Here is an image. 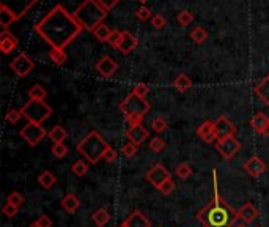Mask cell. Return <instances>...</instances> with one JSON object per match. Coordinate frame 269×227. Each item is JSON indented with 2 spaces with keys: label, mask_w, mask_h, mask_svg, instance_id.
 <instances>
[{
  "label": "cell",
  "mask_w": 269,
  "mask_h": 227,
  "mask_svg": "<svg viewBox=\"0 0 269 227\" xmlns=\"http://www.w3.org/2000/svg\"><path fill=\"white\" fill-rule=\"evenodd\" d=\"M82 30V26L74 15L60 4L54 7L35 26V32L50 48L63 51L80 35Z\"/></svg>",
  "instance_id": "6da1fadb"
},
{
  "label": "cell",
  "mask_w": 269,
  "mask_h": 227,
  "mask_svg": "<svg viewBox=\"0 0 269 227\" xmlns=\"http://www.w3.org/2000/svg\"><path fill=\"white\" fill-rule=\"evenodd\" d=\"M212 181H214V197L210 205L197 211L196 219L205 227H233L238 222L240 214L220 196L216 169H212Z\"/></svg>",
  "instance_id": "7a4b0ae2"
},
{
  "label": "cell",
  "mask_w": 269,
  "mask_h": 227,
  "mask_svg": "<svg viewBox=\"0 0 269 227\" xmlns=\"http://www.w3.org/2000/svg\"><path fill=\"white\" fill-rule=\"evenodd\" d=\"M72 15L84 30L93 32L100 24H102L107 16V10L101 7L98 0H84Z\"/></svg>",
  "instance_id": "3957f363"
},
{
  "label": "cell",
  "mask_w": 269,
  "mask_h": 227,
  "mask_svg": "<svg viewBox=\"0 0 269 227\" xmlns=\"http://www.w3.org/2000/svg\"><path fill=\"white\" fill-rule=\"evenodd\" d=\"M107 148H109V144H107V140L98 131H90L78 144V151L90 164L98 163L104 156Z\"/></svg>",
  "instance_id": "277c9868"
},
{
  "label": "cell",
  "mask_w": 269,
  "mask_h": 227,
  "mask_svg": "<svg viewBox=\"0 0 269 227\" xmlns=\"http://www.w3.org/2000/svg\"><path fill=\"white\" fill-rule=\"evenodd\" d=\"M150 107L152 106H150V103L145 98L132 92L120 103V111L123 112V115L126 117V122L131 126L142 123L145 115L150 112Z\"/></svg>",
  "instance_id": "5b68a950"
},
{
  "label": "cell",
  "mask_w": 269,
  "mask_h": 227,
  "mask_svg": "<svg viewBox=\"0 0 269 227\" xmlns=\"http://www.w3.org/2000/svg\"><path fill=\"white\" fill-rule=\"evenodd\" d=\"M20 112L32 123L42 125V122H46L52 114V107L46 104L44 101H35L30 100L27 101L22 107H20Z\"/></svg>",
  "instance_id": "8992f818"
},
{
  "label": "cell",
  "mask_w": 269,
  "mask_h": 227,
  "mask_svg": "<svg viewBox=\"0 0 269 227\" xmlns=\"http://www.w3.org/2000/svg\"><path fill=\"white\" fill-rule=\"evenodd\" d=\"M19 136L22 137L28 145H32V147H36V145L41 142V140L48 136V133H46V129L42 128L41 125L28 122L26 126L20 128Z\"/></svg>",
  "instance_id": "52a82bcc"
},
{
  "label": "cell",
  "mask_w": 269,
  "mask_h": 227,
  "mask_svg": "<svg viewBox=\"0 0 269 227\" xmlns=\"http://www.w3.org/2000/svg\"><path fill=\"white\" fill-rule=\"evenodd\" d=\"M216 150L220 153V156L224 159H232L238 151L241 150V142L234 136L232 137H224V139H218L216 142Z\"/></svg>",
  "instance_id": "ba28073f"
},
{
  "label": "cell",
  "mask_w": 269,
  "mask_h": 227,
  "mask_svg": "<svg viewBox=\"0 0 269 227\" xmlns=\"http://www.w3.org/2000/svg\"><path fill=\"white\" fill-rule=\"evenodd\" d=\"M10 68H12L13 73L19 76V78H26V76L35 68V63L27 54H19V56L10 63Z\"/></svg>",
  "instance_id": "9c48e42d"
},
{
  "label": "cell",
  "mask_w": 269,
  "mask_h": 227,
  "mask_svg": "<svg viewBox=\"0 0 269 227\" xmlns=\"http://www.w3.org/2000/svg\"><path fill=\"white\" fill-rule=\"evenodd\" d=\"M146 181L152 183V185L158 189L162 183H166L167 180H170V172L162 166V164H156L154 167H152L145 175Z\"/></svg>",
  "instance_id": "30bf717a"
},
{
  "label": "cell",
  "mask_w": 269,
  "mask_h": 227,
  "mask_svg": "<svg viewBox=\"0 0 269 227\" xmlns=\"http://www.w3.org/2000/svg\"><path fill=\"white\" fill-rule=\"evenodd\" d=\"M94 68L102 76V78H110V76H114L118 71V63L112 57L104 56V57H101L98 62H96Z\"/></svg>",
  "instance_id": "8fae6325"
},
{
  "label": "cell",
  "mask_w": 269,
  "mask_h": 227,
  "mask_svg": "<svg viewBox=\"0 0 269 227\" xmlns=\"http://www.w3.org/2000/svg\"><path fill=\"white\" fill-rule=\"evenodd\" d=\"M197 136L203 140V142L206 144H212L214 140L218 139L216 136V125H214V122L211 120H205L200 126H197Z\"/></svg>",
  "instance_id": "7c38bea8"
},
{
  "label": "cell",
  "mask_w": 269,
  "mask_h": 227,
  "mask_svg": "<svg viewBox=\"0 0 269 227\" xmlns=\"http://www.w3.org/2000/svg\"><path fill=\"white\" fill-rule=\"evenodd\" d=\"M214 125H216V136L218 139H224V137H232L234 136L236 133V126L228 120L227 117H219L216 122H214Z\"/></svg>",
  "instance_id": "4fadbf2b"
},
{
  "label": "cell",
  "mask_w": 269,
  "mask_h": 227,
  "mask_svg": "<svg viewBox=\"0 0 269 227\" xmlns=\"http://www.w3.org/2000/svg\"><path fill=\"white\" fill-rule=\"evenodd\" d=\"M36 2H40V0H0V4L8 5L13 12L18 13L19 18H22Z\"/></svg>",
  "instance_id": "5bb4252c"
},
{
  "label": "cell",
  "mask_w": 269,
  "mask_h": 227,
  "mask_svg": "<svg viewBox=\"0 0 269 227\" xmlns=\"http://www.w3.org/2000/svg\"><path fill=\"white\" fill-rule=\"evenodd\" d=\"M250 126L255 133L269 137V117L263 112H256L250 118Z\"/></svg>",
  "instance_id": "9a60e30c"
},
{
  "label": "cell",
  "mask_w": 269,
  "mask_h": 227,
  "mask_svg": "<svg viewBox=\"0 0 269 227\" xmlns=\"http://www.w3.org/2000/svg\"><path fill=\"white\" fill-rule=\"evenodd\" d=\"M150 133H148V129L140 123V125H134L128 129V133H126V137L129 139V142H132L136 145H140L145 139H148Z\"/></svg>",
  "instance_id": "2e32d148"
},
{
  "label": "cell",
  "mask_w": 269,
  "mask_h": 227,
  "mask_svg": "<svg viewBox=\"0 0 269 227\" xmlns=\"http://www.w3.org/2000/svg\"><path fill=\"white\" fill-rule=\"evenodd\" d=\"M137 38L136 35H132L129 30H123V37H122V41L120 45H118V51H120L122 54H124V56H128V54H131L136 48H137Z\"/></svg>",
  "instance_id": "e0dca14e"
},
{
  "label": "cell",
  "mask_w": 269,
  "mask_h": 227,
  "mask_svg": "<svg viewBox=\"0 0 269 227\" xmlns=\"http://www.w3.org/2000/svg\"><path fill=\"white\" fill-rule=\"evenodd\" d=\"M244 170H246L249 175H252V177H258V175H262L263 172L266 170V164H264V161L260 159L258 156H252L250 159L246 161Z\"/></svg>",
  "instance_id": "ac0fdd59"
},
{
  "label": "cell",
  "mask_w": 269,
  "mask_h": 227,
  "mask_svg": "<svg viewBox=\"0 0 269 227\" xmlns=\"http://www.w3.org/2000/svg\"><path fill=\"white\" fill-rule=\"evenodd\" d=\"M18 19H19V16L16 12H13L8 5L0 4V26H2L4 30H8V27L13 23H16Z\"/></svg>",
  "instance_id": "d6986e66"
},
{
  "label": "cell",
  "mask_w": 269,
  "mask_h": 227,
  "mask_svg": "<svg viewBox=\"0 0 269 227\" xmlns=\"http://www.w3.org/2000/svg\"><path fill=\"white\" fill-rule=\"evenodd\" d=\"M19 46L18 38L12 34V32L4 30L2 35H0V51L4 54H10L12 51H14Z\"/></svg>",
  "instance_id": "ffe728a7"
},
{
  "label": "cell",
  "mask_w": 269,
  "mask_h": 227,
  "mask_svg": "<svg viewBox=\"0 0 269 227\" xmlns=\"http://www.w3.org/2000/svg\"><path fill=\"white\" fill-rule=\"evenodd\" d=\"M128 227H152V221H150L142 211H134L123 221Z\"/></svg>",
  "instance_id": "44dd1931"
},
{
  "label": "cell",
  "mask_w": 269,
  "mask_h": 227,
  "mask_svg": "<svg viewBox=\"0 0 269 227\" xmlns=\"http://www.w3.org/2000/svg\"><path fill=\"white\" fill-rule=\"evenodd\" d=\"M238 214H240V219H242L244 222H254L258 218V208L252 202H247L240 208Z\"/></svg>",
  "instance_id": "7402d4cb"
},
{
  "label": "cell",
  "mask_w": 269,
  "mask_h": 227,
  "mask_svg": "<svg viewBox=\"0 0 269 227\" xmlns=\"http://www.w3.org/2000/svg\"><path fill=\"white\" fill-rule=\"evenodd\" d=\"M254 90L258 95V98H260L266 106H269V74H266L264 78L255 85Z\"/></svg>",
  "instance_id": "603a6c76"
},
{
  "label": "cell",
  "mask_w": 269,
  "mask_h": 227,
  "mask_svg": "<svg viewBox=\"0 0 269 227\" xmlns=\"http://www.w3.org/2000/svg\"><path fill=\"white\" fill-rule=\"evenodd\" d=\"M48 136H49V139L52 140L54 144H62V142H64V139L68 137V133H66V129H64L63 126L56 125L48 133Z\"/></svg>",
  "instance_id": "cb8c5ba5"
},
{
  "label": "cell",
  "mask_w": 269,
  "mask_h": 227,
  "mask_svg": "<svg viewBox=\"0 0 269 227\" xmlns=\"http://www.w3.org/2000/svg\"><path fill=\"white\" fill-rule=\"evenodd\" d=\"M190 38H192L194 43H197V45H203V43L208 41L210 35H208L206 29H203L202 26H197L190 30Z\"/></svg>",
  "instance_id": "d4e9b609"
},
{
  "label": "cell",
  "mask_w": 269,
  "mask_h": 227,
  "mask_svg": "<svg viewBox=\"0 0 269 227\" xmlns=\"http://www.w3.org/2000/svg\"><path fill=\"white\" fill-rule=\"evenodd\" d=\"M38 183H40V185L44 188V189H50V188L57 183V177L54 175L50 170H44V172H41V174H40Z\"/></svg>",
  "instance_id": "484cf974"
},
{
  "label": "cell",
  "mask_w": 269,
  "mask_h": 227,
  "mask_svg": "<svg viewBox=\"0 0 269 227\" xmlns=\"http://www.w3.org/2000/svg\"><path fill=\"white\" fill-rule=\"evenodd\" d=\"M62 207L66 210L68 213H74L79 207H80V202L79 199L74 196V194H68V196H64L63 200H62Z\"/></svg>",
  "instance_id": "4316f807"
},
{
  "label": "cell",
  "mask_w": 269,
  "mask_h": 227,
  "mask_svg": "<svg viewBox=\"0 0 269 227\" xmlns=\"http://www.w3.org/2000/svg\"><path fill=\"white\" fill-rule=\"evenodd\" d=\"M92 219H93V222L98 227H104L107 222L110 221V214H109V211H107L106 208H98L92 214Z\"/></svg>",
  "instance_id": "83f0119b"
},
{
  "label": "cell",
  "mask_w": 269,
  "mask_h": 227,
  "mask_svg": "<svg viewBox=\"0 0 269 227\" xmlns=\"http://www.w3.org/2000/svg\"><path fill=\"white\" fill-rule=\"evenodd\" d=\"M174 87L178 90V92H186V90H189L190 87H192V81H190V78L188 74H180L178 78L174 81Z\"/></svg>",
  "instance_id": "f1b7e54d"
},
{
  "label": "cell",
  "mask_w": 269,
  "mask_h": 227,
  "mask_svg": "<svg viewBox=\"0 0 269 227\" xmlns=\"http://www.w3.org/2000/svg\"><path fill=\"white\" fill-rule=\"evenodd\" d=\"M49 59H50L54 63H56V65H58V67L64 65V63H66V60H68L64 51H63V49H56V48H50V51H49Z\"/></svg>",
  "instance_id": "f546056e"
},
{
  "label": "cell",
  "mask_w": 269,
  "mask_h": 227,
  "mask_svg": "<svg viewBox=\"0 0 269 227\" xmlns=\"http://www.w3.org/2000/svg\"><path fill=\"white\" fill-rule=\"evenodd\" d=\"M48 96L46 89L42 85H34L30 90H28V98L30 100H35V101H44Z\"/></svg>",
  "instance_id": "4dcf8cb0"
},
{
  "label": "cell",
  "mask_w": 269,
  "mask_h": 227,
  "mask_svg": "<svg viewBox=\"0 0 269 227\" xmlns=\"http://www.w3.org/2000/svg\"><path fill=\"white\" fill-rule=\"evenodd\" d=\"M92 34L94 35V38L96 40H100V41H109V37H110V34H112V30L107 27L106 24H100L98 27H96Z\"/></svg>",
  "instance_id": "1f68e13d"
},
{
  "label": "cell",
  "mask_w": 269,
  "mask_h": 227,
  "mask_svg": "<svg viewBox=\"0 0 269 227\" xmlns=\"http://www.w3.org/2000/svg\"><path fill=\"white\" fill-rule=\"evenodd\" d=\"M71 172L76 177H84L88 172V161H84V159L76 161V163L71 166Z\"/></svg>",
  "instance_id": "d6a6232c"
},
{
  "label": "cell",
  "mask_w": 269,
  "mask_h": 227,
  "mask_svg": "<svg viewBox=\"0 0 269 227\" xmlns=\"http://www.w3.org/2000/svg\"><path fill=\"white\" fill-rule=\"evenodd\" d=\"M166 145H167L166 140L162 137H159V136L152 137V140H150V150H152L153 153H160V151H164Z\"/></svg>",
  "instance_id": "836d02e7"
},
{
  "label": "cell",
  "mask_w": 269,
  "mask_h": 227,
  "mask_svg": "<svg viewBox=\"0 0 269 227\" xmlns=\"http://www.w3.org/2000/svg\"><path fill=\"white\" fill-rule=\"evenodd\" d=\"M176 21H178V24H180L181 27H188V26L192 23V21H194V15L189 12V10H182V12L178 13Z\"/></svg>",
  "instance_id": "e575fe53"
},
{
  "label": "cell",
  "mask_w": 269,
  "mask_h": 227,
  "mask_svg": "<svg viewBox=\"0 0 269 227\" xmlns=\"http://www.w3.org/2000/svg\"><path fill=\"white\" fill-rule=\"evenodd\" d=\"M176 175H178L180 178H182V180L189 178V177L192 175V167H190L188 163L178 164V167H176Z\"/></svg>",
  "instance_id": "d590c367"
},
{
  "label": "cell",
  "mask_w": 269,
  "mask_h": 227,
  "mask_svg": "<svg viewBox=\"0 0 269 227\" xmlns=\"http://www.w3.org/2000/svg\"><path fill=\"white\" fill-rule=\"evenodd\" d=\"M136 18L138 21H148V19H152V12H150V8L142 5V7H138L136 12H134Z\"/></svg>",
  "instance_id": "8d00e7d4"
},
{
  "label": "cell",
  "mask_w": 269,
  "mask_h": 227,
  "mask_svg": "<svg viewBox=\"0 0 269 227\" xmlns=\"http://www.w3.org/2000/svg\"><path fill=\"white\" fill-rule=\"evenodd\" d=\"M68 147L66 145H64L63 142L62 144H54L52 145V153H54V156H56V158H64V156H66L68 155Z\"/></svg>",
  "instance_id": "74e56055"
},
{
  "label": "cell",
  "mask_w": 269,
  "mask_h": 227,
  "mask_svg": "<svg viewBox=\"0 0 269 227\" xmlns=\"http://www.w3.org/2000/svg\"><path fill=\"white\" fill-rule=\"evenodd\" d=\"M6 202L8 203H12V205H14V207H20V205L24 203V197H22V194H19V192H10L8 194V197H6Z\"/></svg>",
  "instance_id": "f35d334b"
},
{
  "label": "cell",
  "mask_w": 269,
  "mask_h": 227,
  "mask_svg": "<svg viewBox=\"0 0 269 227\" xmlns=\"http://www.w3.org/2000/svg\"><path fill=\"white\" fill-rule=\"evenodd\" d=\"M137 147H138V145H136V144H132V142H126V144L122 147V155H123L124 158H132V156L137 153Z\"/></svg>",
  "instance_id": "ab89813d"
},
{
  "label": "cell",
  "mask_w": 269,
  "mask_h": 227,
  "mask_svg": "<svg viewBox=\"0 0 269 227\" xmlns=\"http://www.w3.org/2000/svg\"><path fill=\"white\" fill-rule=\"evenodd\" d=\"M122 37H123V30H112V34H110V37H109V45L112 46V48H118V45H120V41H122Z\"/></svg>",
  "instance_id": "60d3db41"
},
{
  "label": "cell",
  "mask_w": 269,
  "mask_h": 227,
  "mask_svg": "<svg viewBox=\"0 0 269 227\" xmlns=\"http://www.w3.org/2000/svg\"><path fill=\"white\" fill-rule=\"evenodd\" d=\"M152 126H153V129L156 133H164L167 129V122L164 120L162 117H156L153 120V123H152Z\"/></svg>",
  "instance_id": "b9f144b4"
},
{
  "label": "cell",
  "mask_w": 269,
  "mask_h": 227,
  "mask_svg": "<svg viewBox=\"0 0 269 227\" xmlns=\"http://www.w3.org/2000/svg\"><path fill=\"white\" fill-rule=\"evenodd\" d=\"M22 117L24 115H22V112H20V109H12V111H8L5 118H6V122H10V123H18Z\"/></svg>",
  "instance_id": "7bdbcfd3"
},
{
  "label": "cell",
  "mask_w": 269,
  "mask_h": 227,
  "mask_svg": "<svg viewBox=\"0 0 269 227\" xmlns=\"http://www.w3.org/2000/svg\"><path fill=\"white\" fill-rule=\"evenodd\" d=\"M152 26L154 27V29H164L166 26H167V19L162 16V15H154L153 18H152Z\"/></svg>",
  "instance_id": "ee69618b"
},
{
  "label": "cell",
  "mask_w": 269,
  "mask_h": 227,
  "mask_svg": "<svg viewBox=\"0 0 269 227\" xmlns=\"http://www.w3.org/2000/svg\"><path fill=\"white\" fill-rule=\"evenodd\" d=\"M160 192L164 194V196H168V194H172L174 192V189H175V183H174V180H167L166 183H162V185H160L159 188H158Z\"/></svg>",
  "instance_id": "f6af8a7d"
},
{
  "label": "cell",
  "mask_w": 269,
  "mask_h": 227,
  "mask_svg": "<svg viewBox=\"0 0 269 227\" xmlns=\"http://www.w3.org/2000/svg\"><path fill=\"white\" fill-rule=\"evenodd\" d=\"M18 211H19V208L14 207V205H12V203H8V202L4 205V208H2V213L6 216V218H14V216L18 214Z\"/></svg>",
  "instance_id": "bcb514c9"
},
{
  "label": "cell",
  "mask_w": 269,
  "mask_h": 227,
  "mask_svg": "<svg viewBox=\"0 0 269 227\" xmlns=\"http://www.w3.org/2000/svg\"><path fill=\"white\" fill-rule=\"evenodd\" d=\"M116 156H118V151H116L114 147H110V145H109V148L106 150V153H104L102 159H104V161H107V163H114V161L116 159Z\"/></svg>",
  "instance_id": "7dc6e473"
},
{
  "label": "cell",
  "mask_w": 269,
  "mask_h": 227,
  "mask_svg": "<svg viewBox=\"0 0 269 227\" xmlns=\"http://www.w3.org/2000/svg\"><path fill=\"white\" fill-rule=\"evenodd\" d=\"M132 93H136V95H138V96H142V98H145V96L150 93V89H148L146 84H137L136 87L132 89Z\"/></svg>",
  "instance_id": "c3c4849f"
},
{
  "label": "cell",
  "mask_w": 269,
  "mask_h": 227,
  "mask_svg": "<svg viewBox=\"0 0 269 227\" xmlns=\"http://www.w3.org/2000/svg\"><path fill=\"white\" fill-rule=\"evenodd\" d=\"M98 2L101 4V7H102L104 10H107V12H109V10H112L114 7H116L118 4H120V0H98Z\"/></svg>",
  "instance_id": "681fc988"
},
{
  "label": "cell",
  "mask_w": 269,
  "mask_h": 227,
  "mask_svg": "<svg viewBox=\"0 0 269 227\" xmlns=\"http://www.w3.org/2000/svg\"><path fill=\"white\" fill-rule=\"evenodd\" d=\"M36 224L40 227H52V219L49 218V216H46V214H41L40 218L36 219Z\"/></svg>",
  "instance_id": "f907efd6"
},
{
  "label": "cell",
  "mask_w": 269,
  "mask_h": 227,
  "mask_svg": "<svg viewBox=\"0 0 269 227\" xmlns=\"http://www.w3.org/2000/svg\"><path fill=\"white\" fill-rule=\"evenodd\" d=\"M233 227H246V225H244L242 222H240V221H238V222H236V224H234Z\"/></svg>",
  "instance_id": "816d5d0a"
},
{
  "label": "cell",
  "mask_w": 269,
  "mask_h": 227,
  "mask_svg": "<svg viewBox=\"0 0 269 227\" xmlns=\"http://www.w3.org/2000/svg\"><path fill=\"white\" fill-rule=\"evenodd\" d=\"M28 227H40V225H38V224H36V221H35V222H32V224H30Z\"/></svg>",
  "instance_id": "f5cc1de1"
},
{
  "label": "cell",
  "mask_w": 269,
  "mask_h": 227,
  "mask_svg": "<svg viewBox=\"0 0 269 227\" xmlns=\"http://www.w3.org/2000/svg\"><path fill=\"white\" fill-rule=\"evenodd\" d=\"M120 227H128V225H126L124 222H122V224H120Z\"/></svg>",
  "instance_id": "db71d44e"
},
{
  "label": "cell",
  "mask_w": 269,
  "mask_h": 227,
  "mask_svg": "<svg viewBox=\"0 0 269 227\" xmlns=\"http://www.w3.org/2000/svg\"><path fill=\"white\" fill-rule=\"evenodd\" d=\"M138 2H142V4H145V2H148V0H138Z\"/></svg>",
  "instance_id": "11a10c76"
},
{
  "label": "cell",
  "mask_w": 269,
  "mask_h": 227,
  "mask_svg": "<svg viewBox=\"0 0 269 227\" xmlns=\"http://www.w3.org/2000/svg\"><path fill=\"white\" fill-rule=\"evenodd\" d=\"M256 227H262V225H256Z\"/></svg>",
  "instance_id": "9f6ffc18"
}]
</instances>
